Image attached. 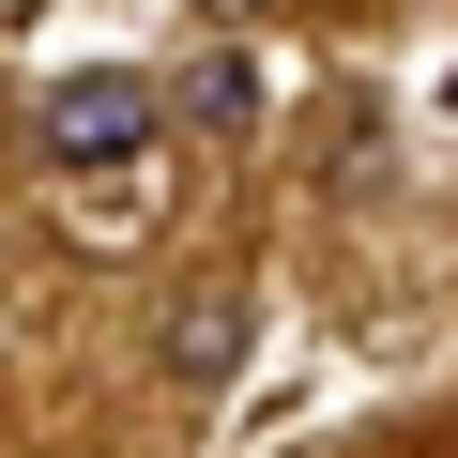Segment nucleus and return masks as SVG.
Masks as SVG:
<instances>
[{"label":"nucleus","mask_w":458,"mask_h":458,"mask_svg":"<svg viewBox=\"0 0 458 458\" xmlns=\"http://www.w3.org/2000/svg\"><path fill=\"white\" fill-rule=\"evenodd\" d=\"M153 123H168V92H153V77H123V62L47 77V107H31L47 168H138V153H153Z\"/></svg>","instance_id":"1"},{"label":"nucleus","mask_w":458,"mask_h":458,"mask_svg":"<svg viewBox=\"0 0 458 458\" xmlns=\"http://www.w3.org/2000/svg\"><path fill=\"white\" fill-rule=\"evenodd\" d=\"M153 92H168V123H199V138H245V123H260V62H245V47H199V62H168Z\"/></svg>","instance_id":"2"},{"label":"nucleus","mask_w":458,"mask_h":458,"mask_svg":"<svg viewBox=\"0 0 458 458\" xmlns=\"http://www.w3.org/2000/svg\"><path fill=\"white\" fill-rule=\"evenodd\" d=\"M245 336H260L245 291H183V306H168V382H229V367H245Z\"/></svg>","instance_id":"3"}]
</instances>
